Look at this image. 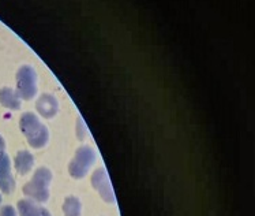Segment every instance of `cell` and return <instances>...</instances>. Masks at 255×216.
Segmentation results:
<instances>
[{
	"label": "cell",
	"mask_w": 255,
	"mask_h": 216,
	"mask_svg": "<svg viewBox=\"0 0 255 216\" xmlns=\"http://www.w3.org/2000/svg\"><path fill=\"white\" fill-rule=\"evenodd\" d=\"M34 166V156L29 151H19L14 158V167L19 175L29 174Z\"/></svg>",
	"instance_id": "30bf717a"
},
{
	"label": "cell",
	"mask_w": 255,
	"mask_h": 216,
	"mask_svg": "<svg viewBox=\"0 0 255 216\" xmlns=\"http://www.w3.org/2000/svg\"><path fill=\"white\" fill-rule=\"evenodd\" d=\"M52 182V173L47 167H40L36 170L29 182L23 186V195L27 199L36 203H47L49 199V185Z\"/></svg>",
	"instance_id": "7a4b0ae2"
},
{
	"label": "cell",
	"mask_w": 255,
	"mask_h": 216,
	"mask_svg": "<svg viewBox=\"0 0 255 216\" xmlns=\"http://www.w3.org/2000/svg\"><path fill=\"white\" fill-rule=\"evenodd\" d=\"M5 153V141L4 138L0 136V156Z\"/></svg>",
	"instance_id": "5bb4252c"
},
{
	"label": "cell",
	"mask_w": 255,
	"mask_h": 216,
	"mask_svg": "<svg viewBox=\"0 0 255 216\" xmlns=\"http://www.w3.org/2000/svg\"><path fill=\"white\" fill-rule=\"evenodd\" d=\"M63 214L64 216H81L82 214V203L75 196H68L63 203Z\"/></svg>",
	"instance_id": "8fae6325"
},
{
	"label": "cell",
	"mask_w": 255,
	"mask_h": 216,
	"mask_svg": "<svg viewBox=\"0 0 255 216\" xmlns=\"http://www.w3.org/2000/svg\"><path fill=\"white\" fill-rule=\"evenodd\" d=\"M0 204H1V193H0Z\"/></svg>",
	"instance_id": "9a60e30c"
},
{
	"label": "cell",
	"mask_w": 255,
	"mask_h": 216,
	"mask_svg": "<svg viewBox=\"0 0 255 216\" xmlns=\"http://www.w3.org/2000/svg\"><path fill=\"white\" fill-rule=\"evenodd\" d=\"M92 186L94 189L97 190V193L100 195V197L108 203V204H112L116 201V197H115V190L112 188V184H111L110 177L107 174V171L104 169H97L92 175Z\"/></svg>",
	"instance_id": "5b68a950"
},
{
	"label": "cell",
	"mask_w": 255,
	"mask_h": 216,
	"mask_svg": "<svg viewBox=\"0 0 255 216\" xmlns=\"http://www.w3.org/2000/svg\"><path fill=\"white\" fill-rule=\"evenodd\" d=\"M86 133H88V130H86V127H85V123L84 121L79 118L78 119V129H77V136H78L79 140H82V138L86 136Z\"/></svg>",
	"instance_id": "4fadbf2b"
},
{
	"label": "cell",
	"mask_w": 255,
	"mask_h": 216,
	"mask_svg": "<svg viewBox=\"0 0 255 216\" xmlns=\"http://www.w3.org/2000/svg\"><path fill=\"white\" fill-rule=\"evenodd\" d=\"M16 212L18 216H52L47 208L38 206L36 201L29 199H22L16 204Z\"/></svg>",
	"instance_id": "ba28073f"
},
{
	"label": "cell",
	"mask_w": 255,
	"mask_h": 216,
	"mask_svg": "<svg viewBox=\"0 0 255 216\" xmlns=\"http://www.w3.org/2000/svg\"><path fill=\"white\" fill-rule=\"evenodd\" d=\"M19 129L22 134L26 137L29 145L34 149H41L49 141V132L47 126L41 123V121L33 112L22 114L19 119Z\"/></svg>",
	"instance_id": "6da1fadb"
},
{
	"label": "cell",
	"mask_w": 255,
	"mask_h": 216,
	"mask_svg": "<svg viewBox=\"0 0 255 216\" xmlns=\"http://www.w3.org/2000/svg\"><path fill=\"white\" fill-rule=\"evenodd\" d=\"M15 190V180L11 173V159L4 153L0 156V192L11 195Z\"/></svg>",
	"instance_id": "8992f818"
},
{
	"label": "cell",
	"mask_w": 255,
	"mask_h": 216,
	"mask_svg": "<svg viewBox=\"0 0 255 216\" xmlns=\"http://www.w3.org/2000/svg\"><path fill=\"white\" fill-rule=\"evenodd\" d=\"M96 163V152L88 145L77 149L75 156L68 164V173L74 180H82L88 175L89 170Z\"/></svg>",
	"instance_id": "3957f363"
},
{
	"label": "cell",
	"mask_w": 255,
	"mask_h": 216,
	"mask_svg": "<svg viewBox=\"0 0 255 216\" xmlns=\"http://www.w3.org/2000/svg\"><path fill=\"white\" fill-rule=\"evenodd\" d=\"M16 93L22 100H31L37 95V74L29 64L21 66L16 71Z\"/></svg>",
	"instance_id": "277c9868"
},
{
	"label": "cell",
	"mask_w": 255,
	"mask_h": 216,
	"mask_svg": "<svg viewBox=\"0 0 255 216\" xmlns=\"http://www.w3.org/2000/svg\"><path fill=\"white\" fill-rule=\"evenodd\" d=\"M0 216H18V212L12 206H3L0 208Z\"/></svg>",
	"instance_id": "7c38bea8"
},
{
	"label": "cell",
	"mask_w": 255,
	"mask_h": 216,
	"mask_svg": "<svg viewBox=\"0 0 255 216\" xmlns=\"http://www.w3.org/2000/svg\"><path fill=\"white\" fill-rule=\"evenodd\" d=\"M36 110L42 118L51 119L59 112V101L56 100L55 96L49 95V93H44L37 99Z\"/></svg>",
	"instance_id": "52a82bcc"
},
{
	"label": "cell",
	"mask_w": 255,
	"mask_h": 216,
	"mask_svg": "<svg viewBox=\"0 0 255 216\" xmlns=\"http://www.w3.org/2000/svg\"><path fill=\"white\" fill-rule=\"evenodd\" d=\"M0 104L4 108L16 111L21 108L22 99L16 93L15 89L4 86V88H0Z\"/></svg>",
	"instance_id": "9c48e42d"
}]
</instances>
